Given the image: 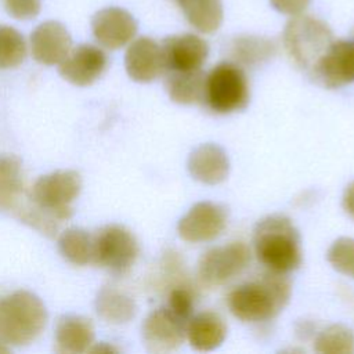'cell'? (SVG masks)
Listing matches in <instances>:
<instances>
[{"label": "cell", "mask_w": 354, "mask_h": 354, "mask_svg": "<svg viewBox=\"0 0 354 354\" xmlns=\"http://www.w3.org/2000/svg\"><path fill=\"white\" fill-rule=\"evenodd\" d=\"M333 40L330 28L311 15H295L283 30V44L289 57L308 73Z\"/></svg>", "instance_id": "cell-5"}, {"label": "cell", "mask_w": 354, "mask_h": 354, "mask_svg": "<svg viewBox=\"0 0 354 354\" xmlns=\"http://www.w3.org/2000/svg\"><path fill=\"white\" fill-rule=\"evenodd\" d=\"M185 335L196 351H212L225 340L227 325L217 313L203 311L187 321Z\"/></svg>", "instance_id": "cell-18"}, {"label": "cell", "mask_w": 354, "mask_h": 354, "mask_svg": "<svg viewBox=\"0 0 354 354\" xmlns=\"http://www.w3.org/2000/svg\"><path fill=\"white\" fill-rule=\"evenodd\" d=\"M167 308L180 319L188 321L194 310V296L191 290L184 286H176L170 290L167 299Z\"/></svg>", "instance_id": "cell-28"}, {"label": "cell", "mask_w": 354, "mask_h": 354, "mask_svg": "<svg viewBox=\"0 0 354 354\" xmlns=\"http://www.w3.org/2000/svg\"><path fill=\"white\" fill-rule=\"evenodd\" d=\"M58 249L69 263L86 266L91 263L93 235L82 228H69L59 235Z\"/></svg>", "instance_id": "cell-24"}, {"label": "cell", "mask_w": 354, "mask_h": 354, "mask_svg": "<svg viewBox=\"0 0 354 354\" xmlns=\"http://www.w3.org/2000/svg\"><path fill=\"white\" fill-rule=\"evenodd\" d=\"M227 209L214 202H198L177 224L181 239L191 243L209 242L220 236L227 225Z\"/></svg>", "instance_id": "cell-9"}, {"label": "cell", "mask_w": 354, "mask_h": 354, "mask_svg": "<svg viewBox=\"0 0 354 354\" xmlns=\"http://www.w3.org/2000/svg\"><path fill=\"white\" fill-rule=\"evenodd\" d=\"M94 340L93 322L80 315H64L55 328V351L79 354L90 350Z\"/></svg>", "instance_id": "cell-19"}, {"label": "cell", "mask_w": 354, "mask_h": 354, "mask_svg": "<svg viewBox=\"0 0 354 354\" xmlns=\"http://www.w3.org/2000/svg\"><path fill=\"white\" fill-rule=\"evenodd\" d=\"M314 350L322 354H353L354 333L344 325H330L318 333Z\"/></svg>", "instance_id": "cell-25"}, {"label": "cell", "mask_w": 354, "mask_h": 354, "mask_svg": "<svg viewBox=\"0 0 354 354\" xmlns=\"http://www.w3.org/2000/svg\"><path fill=\"white\" fill-rule=\"evenodd\" d=\"M188 171L196 181L216 185L223 183L230 171V160L225 151L216 144H202L188 156Z\"/></svg>", "instance_id": "cell-17"}, {"label": "cell", "mask_w": 354, "mask_h": 354, "mask_svg": "<svg viewBox=\"0 0 354 354\" xmlns=\"http://www.w3.org/2000/svg\"><path fill=\"white\" fill-rule=\"evenodd\" d=\"M177 1V4L180 6V8L184 11V10H187L188 7H191L192 4H195L198 0H176Z\"/></svg>", "instance_id": "cell-32"}, {"label": "cell", "mask_w": 354, "mask_h": 354, "mask_svg": "<svg viewBox=\"0 0 354 354\" xmlns=\"http://www.w3.org/2000/svg\"><path fill=\"white\" fill-rule=\"evenodd\" d=\"M353 37H354V33H353Z\"/></svg>", "instance_id": "cell-33"}, {"label": "cell", "mask_w": 354, "mask_h": 354, "mask_svg": "<svg viewBox=\"0 0 354 354\" xmlns=\"http://www.w3.org/2000/svg\"><path fill=\"white\" fill-rule=\"evenodd\" d=\"M72 39L66 28L57 21L40 24L30 35L33 58L43 65L59 64L71 51Z\"/></svg>", "instance_id": "cell-16"}, {"label": "cell", "mask_w": 354, "mask_h": 354, "mask_svg": "<svg viewBox=\"0 0 354 354\" xmlns=\"http://www.w3.org/2000/svg\"><path fill=\"white\" fill-rule=\"evenodd\" d=\"M95 40L108 50H118L133 40L137 33V22L123 8L109 7L98 11L91 21Z\"/></svg>", "instance_id": "cell-14"}, {"label": "cell", "mask_w": 354, "mask_h": 354, "mask_svg": "<svg viewBox=\"0 0 354 354\" xmlns=\"http://www.w3.org/2000/svg\"><path fill=\"white\" fill-rule=\"evenodd\" d=\"M326 259L329 264L339 271L354 279V239L339 238L328 249Z\"/></svg>", "instance_id": "cell-27"}, {"label": "cell", "mask_w": 354, "mask_h": 354, "mask_svg": "<svg viewBox=\"0 0 354 354\" xmlns=\"http://www.w3.org/2000/svg\"><path fill=\"white\" fill-rule=\"evenodd\" d=\"M342 206L344 209V212L354 218V181H351L344 192H343V198H342Z\"/></svg>", "instance_id": "cell-31"}, {"label": "cell", "mask_w": 354, "mask_h": 354, "mask_svg": "<svg viewBox=\"0 0 354 354\" xmlns=\"http://www.w3.org/2000/svg\"><path fill=\"white\" fill-rule=\"evenodd\" d=\"M249 97V82L238 64L220 62L205 77L203 102L216 113L242 111Z\"/></svg>", "instance_id": "cell-6"}, {"label": "cell", "mask_w": 354, "mask_h": 354, "mask_svg": "<svg viewBox=\"0 0 354 354\" xmlns=\"http://www.w3.org/2000/svg\"><path fill=\"white\" fill-rule=\"evenodd\" d=\"M26 57V43L24 36L14 28L0 25V68H15Z\"/></svg>", "instance_id": "cell-26"}, {"label": "cell", "mask_w": 354, "mask_h": 354, "mask_svg": "<svg viewBox=\"0 0 354 354\" xmlns=\"http://www.w3.org/2000/svg\"><path fill=\"white\" fill-rule=\"evenodd\" d=\"M6 10L17 19H30L40 11V0H4Z\"/></svg>", "instance_id": "cell-29"}, {"label": "cell", "mask_w": 354, "mask_h": 354, "mask_svg": "<svg viewBox=\"0 0 354 354\" xmlns=\"http://www.w3.org/2000/svg\"><path fill=\"white\" fill-rule=\"evenodd\" d=\"M95 308L98 315L109 324H126L136 314L134 300L113 286H104L98 292Z\"/></svg>", "instance_id": "cell-23"}, {"label": "cell", "mask_w": 354, "mask_h": 354, "mask_svg": "<svg viewBox=\"0 0 354 354\" xmlns=\"http://www.w3.org/2000/svg\"><path fill=\"white\" fill-rule=\"evenodd\" d=\"M127 75L140 83H148L165 73V61L160 44L149 37L136 39L124 55Z\"/></svg>", "instance_id": "cell-15"}, {"label": "cell", "mask_w": 354, "mask_h": 354, "mask_svg": "<svg viewBox=\"0 0 354 354\" xmlns=\"http://www.w3.org/2000/svg\"><path fill=\"white\" fill-rule=\"evenodd\" d=\"M187 322L167 307L156 308L142 324V342L149 353L163 354L176 351L185 336Z\"/></svg>", "instance_id": "cell-11"}, {"label": "cell", "mask_w": 354, "mask_h": 354, "mask_svg": "<svg viewBox=\"0 0 354 354\" xmlns=\"http://www.w3.org/2000/svg\"><path fill=\"white\" fill-rule=\"evenodd\" d=\"M47 310L43 301L28 290H15L0 297V343L26 346L44 329Z\"/></svg>", "instance_id": "cell-3"}, {"label": "cell", "mask_w": 354, "mask_h": 354, "mask_svg": "<svg viewBox=\"0 0 354 354\" xmlns=\"http://www.w3.org/2000/svg\"><path fill=\"white\" fill-rule=\"evenodd\" d=\"M25 192L22 162L15 155L0 156V210L14 212L21 206Z\"/></svg>", "instance_id": "cell-20"}, {"label": "cell", "mask_w": 354, "mask_h": 354, "mask_svg": "<svg viewBox=\"0 0 354 354\" xmlns=\"http://www.w3.org/2000/svg\"><path fill=\"white\" fill-rule=\"evenodd\" d=\"M108 65L106 54L93 44H80L59 62V75L75 86H88Z\"/></svg>", "instance_id": "cell-13"}, {"label": "cell", "mask_w": 354, "mask_h": 354, "mask_svg": "<svg viewBox=\"0 0 354 354\" xmlns=\"http://www.w3.org/2000/svg\"><path fill=\"white\" fill-rule=\"evenodd\" d=\"M250 261V249L243 242H231L206 250L198 261L199 279L207 286H220L239 275Z\"/></svg>", "instance_id": "cell-8"}, {"label": "cell", "mask_w": 354, "mask_h": 354, "mask_svg": "<svg viewBox=\"0 0 354 354\" xmlns=\"http://www.w3.org/2000/svg\"><path fill=\"white\" fill-rule=\"evenodd\" d=\"M165 87L171 101L191 105L203 101L205 77L202 69L192 72H165Z\"/></svg>", "instance_id": "cell-21"}, {"label": "cell", "mask_w": 354, "mask_h": 354, "mask_svg": "<svg viewBox=\"0 0 354 354\" xmlns=\"http://www.w3.org/2000/svg\"><path fill=\"white\" fill-rule=\"evenodd\" d=\"M310 75L326 88H339L354 83V37L333 40Z\"/></svg>", "instance_id": "cell-10"}, {"label": "cell", "mask_w": 354, "mask_h": 354, "mask_svg": "<svg viewBox=\"0 0 354 354\" xmlns=\"http://www.w3.org/2000/svg\"><path fill=\"white\" fill-rule=\"evenodd\" d=\"M230 51L239 66H257L267 62L275 54L277 46L268 37L243 35L232 40Z\"/></svg>", "instance_id": "cell-22"}, {"label": "cell", "mask_w": 354, "mask_h": 354, "mask_svg": "<svg viewBox=\"0 0 354 354\" xmlns=\"http://www.w3.org/2000/svg\"><path fill=\"white\" fill-rule=\"evenodd\" d=\"M253 246L257 260L268 271L286 274L301 264L300 235L286 216L272 214L260 220L253 231Z\"/></svg>", "instance_id": "cell-2"}, {"label": "cell", "mask_w": 354, "mask_h": 354, "mask_svg": "<svg viewBox=\"0 0 354 354\" xmlns=\"http://www.w3.org/2000/svg\"><path fill=\"white\" fill-rule=\"evenodd\" d=\"M165 72H192L202 69L207 54V43L192 33L166 37L162 44Z\"/></svg>", "instance_id": "cell-12"}, {"label": "cell", "mask_w": 354, "mask_h": 354, "mask_svg": "<svg viewBox=\"0 0 354 354\" xmlns=\"http://www.w3.org/2000/svg\"><path fill=\"white\" fill-rule=\"evenodd\" d=\"M270 1H271V6L281 14L295 17V15L303 14L311 0H270Z\"/></svg>", "instance_id": "cell-30"}, {"label": "cell", "mask_w": 354, "mask_h": 354, "mask_svg": "<svg viewBox=\"0 0 354 354\" xmlns=\"http://www.w3.org/2000/svg\"><path fill=\"white\" fill-rule=\"evenodd\" d=\"M82 189L80 174L75 170H59L39 177L32 185L28 202L40 213L61 224L73 214L72 202Z\"/></svg>", "instance_id": "cell-4"}, {"label": "cell", "mask_w": 354, "mask_h": 354, "mask_svg": "<svg viewBox=\"0 0 354 354\" xmlns=\"http://www.w3.org/2000/svg\"><path fill=\"white\" fill-rule=\"evenodd\" d=\"M292 283L285 274L268 271L256 281L234 288L227 304L234 317L243 322H264L275 318L289 303Z\"/></svg>", "instance_id": "cell-1"}, {"label": "cell", "mask_w": 354, "mask_h": 354, "mask_svg": "<svg viewBox=\"0 0 354 354\" xmlns=\"http://www.w3.org/2000/svg\"><path fill=\"white\" fill-rule=\"evenodd\" d=\"M140 253L136 236L124 227L111 224L93 235L91 263L120 275L127 272Z\"/></svg>", "instance_id": "cell-7"}]
</instances>
